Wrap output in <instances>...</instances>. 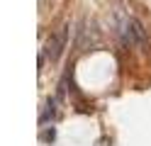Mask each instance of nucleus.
I'll return each mask as SVG.
<instances>
[{
  "label": "nucleus",
  "mask_w": 151,
  "mask_h": 146,
  "mask_svg": "<svg viewBox=\"0 0 151 146\" xmlns=\"http://www.w3.org/2000/svg\"><path fill=\"white\" fill-rule=\"evenodd\" d=\"M66 39H68V27L63 24L56 34L49 37V42H46V46H44V56H46V58H51V61H56V58L61 56L63 46H66Z\"/></svg>",
  "instance_id": "f03ea898"
},
{
  "label": "nucleus",
  "mask_w": 151,
  "mask_h": 146,
  "mask_svg": "<svg viewBox=\"0 0 151 146\" xmlns=\"http://www.w3.org/2000/svg\"><path fill=\"white\" fill-rule=\"evenodd\" d=\"M119 34L127 46H146V29L137 17H124L119 22Z\"/></svg>",
  "instance_id": "f257e3e1"
},
{
  "label": "nucleus",
  "mask_w": 151,
  "mask_h": 146,
  "mask_svg": "<svg viewBox=\"0 0 151 146\" xmlns=\"http://www.w3.org/2000/svg\"><path fill=\"white\" fill-rule=\"evenodd\" d=\"M56 102H59V97H49L44 105V110H42V117H39V124L46 127L51 119H54V114H56Z\"/></svg>",
  "instance_id": "7ed1b4c3"
}]
</instances>
